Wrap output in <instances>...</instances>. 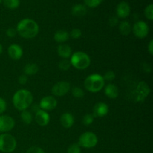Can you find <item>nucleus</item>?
<instances>
[{"label": "nucleus", "instance_id": "412c9836", "mask_svg": "<svg viewBox=\"0 0 153 153\" xmlns=\"http://www.w3.org/2000/svg\"><path fill=\"white\" fill-rule=\"evenodd\" d=\"M38 70L39 67L35 63H28L23 68L24 74L26 75L27 76L35 75L38 72Z\"/></svg>", "mask_w": 153, "mask_h": 153}, {"label": "nucleus", "instance_id": "72a5a7b5", "mask_svg": "<svg viewBox=\"0 0 153 153\" xmlns=\"http://www.w3.org/2000/svg\"><path fill=\"white\" fill-rule=\"evenodd\" d=\"M7 109V102L5 100L0 97V115L2 114Z\"/></svg>", "mask_w": 153, "mask_h": 153}, {"label": "nucleus", "instance_id": "6e6552de", "mask_svg": "<svg viewBox=\"0 0 153 153\" xmlns=\"http://www.w3.org/2000/svg\"><path fill=\"white\" fill-rule=\"evenodd\" d=\"M131 31L136 37L143 39L147 37V35L149 34V27L146 22L140 20L136 22L133 25Z\"/></svg>", "mask_w": 153, "mask_h": 153}, {"label": "nucleus", "instance_id": "c85d7f7f", "mask_svg": "<svg viewBox=\"0 0 153 153\" xmlns=\"http://www.w3.org/2000/svg\"><path fill=\"white\" fill-rule=\"evenodd\" d=\"M144 15L149 20H153V4H149L146 7L144 10Z\"/></svg>", "mask_w": 153, "mask_h": 153}, {"label": "nucleus", "instance_id": "1a4fd4ad", "mask_svg": "<svg viewBox=\"0 0 153 153\" xmlns=\"http://www.w3.org/2000/svg\"><path fill=\"white\" fill-rule=\"evenodd\" d=\"M71 89L70 84L66 81H61L57 82L52 88V94L55 97H61L68 94Z\"/></svg>", "mask_w": 153, "mask_h": 153}, {"label": "nucleus", "instance_id": "473e14b6", "mask_svg": "<svg viewBox=\"0 0 153 153\" xmlns=\"http://www.w3.org/2000/svg\"><path fill=\"white\" fill-rule=\"evenodd\" d=\"M26 153H45L44 150L39 146H31L27 150Z\"/></svg>", "mask_w": 153, "mask_h": 153}, {"label": "nucleus", "instance_id": "4be33fe9", "mask_svg": "<svg viewBox=\"0 0 153 153\" xmlns=\"http://www.w3.org/2000/svg\"><path fill=\"white\" fill-rule=\"evenodd\" d=\"M119 30L122 35L128 36L131 31V24L128 21H122L119 24Z\"/></svg>", "mask_w": 153, "mask_h": 153}, {"label": "nucleus", "instance_id": "cd10ccee", "mask_svg": "<svg viewBox=\"0 0 153 153\" xmlns=\"http://www.w3.org/2000/svg\"><path fill=\"white\" fill-rule=\"evenodd\" d=\"M94 117L93 116V114H87L85 116L83 117V119H82V123L85 126H89L90 125L94 123Z\"/></svg>", "mask_w": 153, "mask_h": 153}, {"label": "nucleus", "instance_id": "ea45409f", "mask_svg": "<svg viewBox=\"0 0 153 153\" xmlns=\"http://www.w3.org/2000/svg\"><path fill=\"white\" fill-rule=\"evenodd\" d=\"M2 1V0H0V4H1V2Z\"/></svg>", "mask_w": 153, "mask_h": 153}, {"label": "nucleus", "instance_id": "f8f14e48", "mask_svg": "<svg viewBox=\"0 0 153 153\" xmlns=\"http://www.w3.org/2000/svg\"><path fill=\"white\" fill-rule=\"evenodd\" d=\"M108 105L106 103L100 102L94 105L92 114L94 117H104L108 114Z\"/></svg>", "mask_w": 153, "mask_h": 153}, {"label": "nucleus", "instance_id": "20e7f679", "mask_svg": "<svg viewBox=\"0 0 153 153\" xmlns=\"http://www.w3.org/2000/svg\"><path fill=\"white\" fill-rule=\"evenodd\" d=\"M70 64L77 70H85L91 65V60L89 55L82 51H78L72 54Z\"/></svg>", "mask_w": 153, "mask_h": 153}, {"label": "nucleus", "instance_id": "c756f323", "mask_svg": "<svg viewBox=\"0 0 153 153\" xmlns=\"http://www.w3.org/2000/svg\"><path fill=\"white\" fill-rule=\"evenodd\" d=\"M81 146L78 143H73L67 149V153H81Z\"/></svg>", "mask_w": 153, "mask_h": 153}, {"label": "nucleus", "instance_id": "2eb2a0df", "mask_svg": "<svg viewBox=\"0 0 153 153\" xmlns=\"http://www.w3.org/2000/svg\"><path fill=\"white\" fill-rule=\"evenodd\" d=\"M35 121L40 126H46L50 122V116L47 111L40 109L35 113Z\"/></svg>", "mask_w": 153, "mask_h": 153}, {"label": "nucleus", "instance_id": "58836bf2", "mask_svg": "<svg viewBox=\"0 0 153 153\" xmlns=\"http://www.w3.org/2000/svg\"><path fill=\"white\" fill-rule=\"evenodd\" d=\"M2 52H3V46H2V45H1V43H0V55H1Z\"/></svg>", "mask_w": 153, "mask_h": 153}, {"label": "nucleus", "instance_id": "bb28decb", "mask_svg": "<svg viewBox=\"0 0 153 153\" xmlns=\"http://www.w3.org/2000/svg\"><path fill=\"white\" fill-rule=\"evenodd\" d=\"M102 1L103 0H84L85 6H88V7H91V8L98 7Z\"/></svg>", "mask_w": 153, "mask_h": 153}, {"label": "nucleus", "instance_id": "ddd939ff", "mask_svg": "<svg viewBox=\"0 0 153 153\" xmlns=\"http://www.w3.org/2000/svg\"><path fill=\"white\" fill-rule=\"evenodd\" d=\"M7 54L8 56L14 61H18L20 59L23 55V50L21 46L16 43H13L9 46L7 48Z\"/></svg>", "mask_w": 153, "mask_h": 153}, {"label": "nucleus", "instance_id": "aec40b11", "mask_svg": "<svg viewBox=\"0 0 153 153\" xmlns=\"http://www.w3.org/2000/svg\"><path fill=\"white\" fill-rule=\"evenodd\" d=\"M72 14L74 16L77 17H82L87 13L86 6L82 4H77L73 6L71 9Z\"/></svg>", "mask_w": 153, "mask_h": 153}, {"label": "nucleus", "instance_id": "a19ab883", "mask_svg": "<svg viewBox=\"0 0 153 153\" xmlns=\"http://www.w3.org/2000/svg\"><path fill=\"white\" fill-rule=\"evenodd\" d=\"M114 153H117V152H114Z\"/></svg>", "mask_w": 153, "mask_h": 153}, {"label": "nucleus", "instance_id": "dca6fc26", "mask_svg": "<svg viewBox=\"0 0 153 153\" xmlns=\"http://www.w3.org/2000/svg\"><path fill=\"white\" fill-rule=\"evenodd\" d=\"M60 123L61 126L65 128H70L74 125L75 119L72 114L69 112H65L60 117Z\"/></svg>", "mask_w": 153, "mask_h": 153}, {"label": "nucleus", "instance_id": "6ab92c4d", "mask_svg": "<svg viewBox=\"0 0 153 153\" xmlns=\"http://www.w3.org/2000/svg\"><path fill=\"white\" fill-rule=\"evenodd\" d=\"M70 38V34L65 30H58L54 34V40L59 43H64Z\"/></svg>", "mask_w": 153, "mask_h": 153}, {"label": "nucleus", "instance_id": "9d476101", "mask_svg": "<svg viewBox=\"0 0 153 153\" xmlns=\"http://www.w3.org/2000/svg\"><path fill=\"white\" fill-rule=\"evenodd\" d=\"M15 126V120L8 115H0V133H7L11 131Z\"/></svg>", "mask_w": 153, "mask_h": 153}, {"label": "nucleus", "instance_id": "423d86ee", "mask_svg": "<svg viewBox=\"0 0 153 153\" xmlns=\"http://www.w3.org/2000/svg\"><path fill=\"white\" fill-rule=\"evenodd\" d=\"M98 143V137L97 134L91 131H86L81 134L79 137L78 144L81 147L85 149H91L95 147Z\"/></svg>", "mask_w": 153, "mask_h": 153}, {"label": "nucleus", "instance_id": "0eeeda50", "mask_svg": "<svg viewBox=\"0 0 153 153\" xmlns=\"http://www.w3.org/2000/svg\"><path fill=\"white\" fill-rule=\"evenodd\" d=\"M149 94H150V88H149V85L143 81L139 82L136 85L135 89L133 92L134 102H143Z\"/></svg>", "mask_w": 153, "mask_h": 153}, {"label": "nucleus", "instance_id": "39448f33", "mask_svg": "<svg viewBox=\"0 0 153 153\" xmlns=\"http://www.w3.org/2000/svg\"><path fill=\"white\" fill-rule=\"evenodd\" d=\"M17 142L12 134L2 133L0 134V152L11 153L16 149Z\"/></svg>", "mask_w": 153, "mask_h": 153}, {"label": "nucleus", "instance_id": "f704fd0d", "mask_svg": "<svg viewBox=\"0 0 153 153\" xmlns=\"http://www.w3.org/2000/svg\"><path fill=\"white\" fill-rule=\"evenodd\" d=\"M16 34V30L14 28H9L6 31V35L8 37H14Z\"/></svg>", "mask_w": 153, "mask_h": 153}, {"label": "nucleus", "instance_id": "9b49d317", "mask_svg": "<svg viewBox=\"0 0 153 153\" xmlns=\"http://www.w3.org/2000/svg\"><path fill=\"white\" fill-rule=\"evenodd\" d=\"M58 105V101L53 96H46L41 99L39 103V106L41 110L52 111L54 110Z\"/></svg>", "mask_w": 153, "mask_h": 153}, {"label": "nucleus", "instance_id": "4468645a", "mask_svg": "<svg viewBox=\"0 0 153 153\" xmlns=\"http://www.w3.org/2000/svg\"><path fill=\"white\" fill-rule=\"evenodd\" d=\"M131 12V7L129 4L126 1H120L116 7V13L117 17L121 19H126L128 17Z\"/></svg>", "mask_w": 153, "mask_h": 153}, {"label": "nucleus", "instance_id": "5701e85b", "mask_svg": "<svg viewBox=\"0 0 153 153\" xmlns=\"http://www.w3.org/2000/svg\"><path fill=\"white\" fill-rule=\"evenodd\" d=\"M20 118L21 120H22V122H23V123H25V125H29V124H31L33 121L32 114L30 111H28V110H25L21 111Z\"/></svg>", "mask_w": 153, "mask_h": 153}, {"label": "nucleus", "instance_id": "a878e982", "mask_svg": "<svg viewBox=\"0 0 153 153\" xmlns=\"http://www.w3.org/2000/svg\"><path fill=\"white\" fill-rule=\"evenodd\" d=\"M71 67L70 60L68 59H62L58 64V67L62 71H67Z\"/></svg>", "mask_w": 153, "mask_h": 153}, {"label": "nucleus", "instance_id": "a211bd4d", "mask_svg": "<svg viewBox=\"0 0 153 153\" xmlns=\"http://www.w3.org/2000/svg\"><path fill=\"white\" fill-rule=\"evenodd\" d=\"M105 94L107 97L110 99H116L119 95V90L114 84L109 83L104 87Z\"/></svg>", "mask_w": 153, "mask_h": 153}, {"label": "nucleus", "instance_id": "393cba45", "mask_svg": "<svg viewBox=\"0 0 153 153\" xmlns=\"http://www.w3.org/2000/svg\"><path fill=\"white\" fill-rule=\"evenodd\" d=\"M71 92L75 98L80 99L84 97V96H85V92H84L83 90L81 88H79V87H74V88H73L71 90Z\"/></svg>", "mask_w": 153, "mask_h": 153}, {"label": "nucleus", "instance_id": "f03ea898", "mask_svg": "<svg viewBox=\"0 0 153 153\" xmlns=\"http://www.w3.org/2000/svg\"><path fill=\"white\" fill-rule=\"evenodd\" d=\"M33 97L32 94L26 89H20L16 91L13 96L12 102L16 109L18 111H25L28 109L32 105Z\"/></svg>", "mask_w": 153, "mask_h": 153}, {"label": "nucleus", "instance_id": "e433bc0d", "mask_svg": "<svg viewBox=\"0 0 153 153\" xmlns=\"http://www.w3.org/2000/svg\"><path fill=\"white\" fill-rule=\"evenodd\" d=\"M118 22H119V20H118L117 16H111L109 19L108 23L111 27H115L118 24Z\"/></svg>", "mask_w": 153, "mask_h": 153}, {"label": "nucleus", "instance_id": "2f4dec72", "mask_svg": "<svg viewBox=\"0 0 153 153\" xmlns=\"http://www.w3.org/2000/svg\"><path fill=\"white\" fill-rule=\"evenodd\" d=\"M82 32L79 28H73L70 33V37L73 39H79L82 37Z\"/></svg>", "mask_w": 153, "mask_h": 153}, {"label": "nucleus", "instance_id": "f3484780", "mask_svg": "<svg viewBox=\"0 0 153 153\" xmlns=\"http://www.w3.org/2000/svg\"><path fill=\"white\" fill-rule=\"evenodd\" d=\"M57 52H58V55L63 59H68L70 58L73 52H72V49L69 45L65 44V43H61L58 46L57 49Z\"/></svg>", "mask_w": 153, "mask_h": 153}, {"label": "nucleus", "instance_id": "7ed1b4c3", "mask_svg": "<svg viewBox=\"0 0 153 153\" xmlns=\"http://www.w3.org/2000/svg\"><path fill=\"white\" fill-rule=\"evenodd\" d=\"M84 85L87 91L91 93H98L104 88L105 80L102 76L98 73H94L85 79Z\"/></svg>", "mask_w": 153, "mask_h": 153}, {"label": "nucleus", "instance_id": "7c9ffc66", "mask_svg": "<svg viewBox=\"0 0 153 153\" xmlns=\"http://www.w3.org/2000/svg\"><path fill=\"white\" fill-rule=\"evenodd\" d=\"M103 79L105 81H108V82H112L116 78V74L114 71L112 70H108V71L106 72L104 74V76H102Z\"/></svg>", "mask_w": 153, "mask_h": 153}, {"label": "nucleus", "instance_id": "4c0bfd02", "mask_svg": "<svg viewBox=\"0 0 153 153\" xmlns=\"http://www.w3.org/2000/svg\"><path fill=\"white\" fill-rule=\"evenodd\" d=\"M147 49H148V52H149V53L151 55H153V40H149V44H148V47H147Z\"/></svg>", "mask_w": 153, "mask_h": 153}, {"label": "nucleus", "instance_id": "f257e3e1", "mask_svg": "<svg viewBox=\"0 0 153 153\" xmlns=\"http://www.w3.org/2000/svg\"><path fill=\"white\" fill-rule=\"evenodd\" d=\"M16 33L25 39L35 37L39 33V25L36 21L29 18H25L19 21L16 25Z\"/></svg>", "mask_w": 153, "mask_h": 153}, {"label": "nucleus", "instance_id": "c9c22d12", "mask_svg": "<svg viewBox=\"0 0 153 153\" xmlns=\"http://www.w3.org/2000/svg\"><path fill=\"white\" fill-rule=\"evenodd\" d=\"M28 81V76L25 74L20 75V76H19V78H18V82H19L20 85H25Z\"/></svg>", "mask_w": 153, "mask_h": 153}, {"label": "nucleus", "instance_id": "b1692460", "mask_svg": "<svg viewBox=\"0 0 153 153\" xmlns=\"http://www.w3.org/2000/svg\"><path fill=\"white\" fill-rule=\"evenodd\" d=\"M3 4L7 8L13 10V9L17 8L19 6L20 1L19 0H2Z\"/></svg>", "mask_w": 153, "mask_h": 153}]
</instances>
